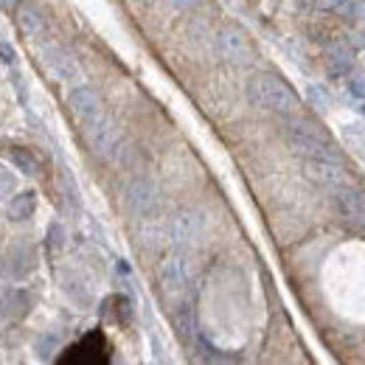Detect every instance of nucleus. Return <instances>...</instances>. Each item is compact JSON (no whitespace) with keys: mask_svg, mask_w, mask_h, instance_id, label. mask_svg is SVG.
Segmentation results:
<instances>
[{"mask_svg":"<svg viewBox=\"0 0 365 365\" xmlns=\"http://www.w3.org/2000/svg\"><path fill=\"white\" fill-rule=\"evenodd\" d=\"M245 96H247V101L253 107L270 110V113H278V115H292L301 107L298 93L275 73H253L247 79V85H245Z\"/></svg>","mask_w":365,"mask_h":365,"instance_id":"nucleus-1","label":"nucleus"},{"mask_svg":"<svg viewBox=\"0 0 365 365\" xmlns=\"http://www.w3.org/2000/svg\"><path fill=\"white\" fill-rule=\"evenodd\" d=\"M284 135H287V143L292 146V152L301 155L304 160H337L334 143L309 121H289Z\"/></svg>","mask_w":365,"mask_h":365,"instance_id":"nucleus-2","label":"nucleus"},{"mask_svg":"<svg viewBox=\"0 0 365 365\" xmlns=\"http://www.w3.org/2000/svg\"><path fill=\"white\" fill-rule=\"evenodd\" d=\"M107 360H110V343H107L104 331H98V329L85 334L71 349H65V354H59L62 365H98Z\"/></svg>","mask_w":365,"mask_h":365,"instance_id":"nucleus-3","label":"nucleus"},{"mask_svg":"<svg viewBox=\"0 0 365 365\" xmlns=\"http://www.w3.org/2000/svg\"><path fill=\"white\" fill-rule=\"evenodd\" d=\"M40 56H43V65H46V71L53 79L71 82V85L82 82V71H79L73 53H68L62 46H46L40 51Z\"/></svg>","mask_w":365,"mask_h":365,"instance_id":"nucleus-4","label":"nucleus"},{"mask_svg":"<svg viewBox=\"0 0 365 365\" xmlns=\"http://www.w3.org/2000/svg\"><path fill=\"white\" fill-rule=\"evenodd\" d=\"M217 53L230 62V65H247V62H253V48L247 43V37L239 31V29H222L220 34H217Z\"/></svg>","mask_w":365,"mask_h":365,"instance_id":"nucleus-5","label":"nucleus"},{"mask_svg":"<svg viewBox=\"0 0 365 365\" xmlns=\"http://www.w3.org/2000/svg\"><path fill=\"white\" fill-rule=\"evenodd\" d=\"M334 205L340 211V217L354 225V228L365 230V194L354 185H334Z\"/></svg>","mask_w":365,"mask_h":365,"instance_id":"nucleus-6","label":"nucleus"},{"mask_svg":"<svg viewBox=\"0 0 365 365\" xmlns=\"http://www.w3.org/2000/svg\"><path fill=\"white\" fill-rule=\"evenodd\" d=\"M68 107H71L73 118H76L82 127H91V124H96L98 118H104L98 93L93 91V88H85V85H79L76 91L68 96Z\"/></svg>","mask_w":365,"mask_h":365,"instance_id":"nucleus-7","label":"nucleus"},{"mask_svg":"<svg viewBox=\"0 0 365 365\" xmlns=\"http://www.w3.org/2000/svg\"><path fill=\"white\" fill-rule=\"evenodd\" d=\"M85 133H88V143H91V149L101 158V160H113V158H115L121 138H118V130H115L107 118H98L96 124L85 127Z\"/></svg>","mask_w":365,"mask_h":365,"instance_id":"nucleus-8","label":"nucleus"},{"mask_svg":"<svg viewBox=\"0 0 365 365\" xmlns=\"http://www.w3.org/2000/svg\"><path fill=\"white\" fill-rule=\"evenodd\" d=\"M127 208L138 214V217H143V214H149L152 208H155V185L149 180H133L127 185Z\"/></svg>","mask_w":365,"mask_h":365,"instance_id":"nucleus-9","label":"nucleus"},{"mask_svg":"<svg viewBox=\"0 0 365 365\" xmlns=\"http://www.w3.org/2000/svg\"><path fill=\"white\" fill-rule=\"evenodd\" d=\"M17 26H20V31H23L26 37H34V40L46 37V31H48L46 14H43L34 3H26V0L17 6Z\"/></svg>","mask_w":365,"mask_h":365,"instance_id":"nucleus-10","label":"nucleus"},{"mask_svg":"<svg viewBox=\"0 0 365 365\" xmlns=\"http://www.w3.org/2000/svg\"><path fill=\"white\" fill-rule=\"evenodd\" d=\"M354 65V51L346 43H331L326 48V71L331 76H346Z\"/></svg>","mask_w":365,"mask_h":365,"instance_id":"nucleus-11","label":"nucleus"},{"mask_svg":"<svg viewBox=\"0 0 365 365\" xmlns=\"http://www.w3.org/2000/svg\"><path fill=\"white\" fill-rule=\"evenodd\" d=\"M31 267H34V253H31V247H26V245H11V247L6 250V273L11 275V278H23Z\"/></svg>","mask_w":365,"mask_h":365,"instance_id":"nucleus-12","label":"nucleus"},{"mask_svg":"<svg viewBox=\"0 0 365 365\" xmlns=\"http://www.w3.org/2000/svg\"><path fill=\"white\" fill-rule=\"evenodd\" d=\"M307 178L320 185H340L343 169L337 160H307Z\"/></svg>","mask_w":365,"mask_h":365,"instance_id":"nucleus-13","label":"nucleus"},{"mask_svg":"<svg viewBox=\"0 0 365 365\" xmlns=\"http://www.w3.org/2000/svg\"><path fill=\"white\" fill-rule=\"evenodd\" d=\"M37 211V194L34 191H20L9 200V208H6V217L11 222H26L31 220V214Z\"/></svg>","mask_w":365,"mask_h":365,"instance_id":"nucleus-14","label":"nucleus"},{"mask_svg":"<svg viewBox=\"0 0 365 365\" xmlns=\"http://www.w3.org/2000/svg\"><path fill=\"white\" fill-rule=\"evenodd\" d=\"M160 284H163V289L166 292H180L182 287H185V264H182V259H166L163 262V267H160Z\"/></svg>","mask_w":365,"mask_h":365,"instance_id":"nucleus-15","label":"nucleus"},{"mask_svg":"<svg viewBox=\"0 0 365 365\" xmlns=\"http://www.w3.org/2000/svg\"><path fill=\"white\" fill-rule=\"evenodd\" d=\"M175 329H178V337H180L182 343H191L194 340V334H197V318H194V309H191V304H180L178 309H175Z\"/></svg>","mask_w":365,"mask_h":365,"instance_id":"nucleus-16","label":"nucleus"},{"mask_svg":"<svg viewBox=\"0 0 365 365\" xmlns=\"http://www.w3.org/2000/svg\"><path fill=\"white\" fill-rule=\"evenodd\" d=\"M11 163H14L17 172H23V175H37V172H40V160H37V155H34L31 149H23V146L11 149Z\"/></svg>","mask_w":365,"mask_h":365,"instance_id":"nucleus-17","label":"nucleus"},{"mask_svg":"<svg viewBox=\"0 0 365 365\" xmlns=\"http://www.w3.org/2000/svg\"><path fill=\"white\" fill-rule=\"evenodd\" d=\"M3 304H6V315H11V318H23L26 309H29V295L20 292V289H11V292L6 295Z\"/></svg>","mask_w":365,"mask_h":365,"instance_id":"nucleus-18","label":"nucleus"},{"mask_svg":"<svg viewBox=\"0 0 365 365\" xmlns=\"http://www.w3.org/2000/svg\"><path fill=\"white\" fill-rule=\"evenodd\" d=\"M194 236H197V217L180 214V217L175 220V239H178V242H191Z\"/></svg>","mask_w":365,"mask_h":365,"instance_id":"nucleus-19","label":"nucleus"},{"mask_svg":"<svg viewBox=\"0 0 365 365\" xmlns=\"http://www.w3.org/2000/svg\"><path fill=\"white\" fill-rule=\"evenodd\" d=\"M14 191V175L9 172V166H0V200H6Z\"/></svg>","mask_w":365,"mask_h":365,"instance_id":"nucleus-20","label":"nucleus"},{"mask_svg":"<svg viewBox=\"0 0 365 365\" xmlns=\"http://www.w3.org/2000/svg\"><path fill=\"white\" fill-rule=\"evenodd\" d=\"M48 245H51V250H62V245H65V228L62 225H51L48 230Z\"/></svg>","mask_w":365,"mask_h":365,"instance_id":"nucleus-21","label":"nucleus"},{"mask_svg":"<svg viewBox=\"0 0 365 365\" xmlns=\"http://www.w3.org/2000/svg\"><path fill=\"white\" fill-rule=\"evenodd\" d=\"M309 104H312L318 113H326V107H329V96L320 91V88H309Z\"/></svg>","mask_w":365,"mask_h":365,"instance_id":"nucleus-22","label":"nucleus"},{"mask_svg":"<svg viewBox=\"0 0 365 365\" xmlns=\"http://www.w3.org/2000/svg\"><path fill=\"white\" fill-rule=\"evenodd\" d=\"M349 93L354 96V101H360V110L365 113V82H349Z\"/></svg>","mask_w":365,"mask_h":365,"instance_id":"nucleus-23","label":"nucleus"},{"mask_svg":"<svg viewBox=\"0 0 365 365\" xmlns=\"http://www.w3.org/2000/svg\"><path fill=\"white\" fill-rule=\"evenodd\" d=\"M194 3H197V0H166V6H172L175 11H188Z\"/></svg>","mask_w":365,"mask_h":365,"instance_id":"nucleus-24","label":"nucleus"},{"mask_svg":"<svg viewBox=\"0 0 365 365\" xmlns=\"http://www.w3.org/2000/svg\"><path fill=\"white\" fill-rule=\"evenodd\" d=\"M20 3H23V0H0V9H3V11H17Z\"/></svg>","mask_w":365,"mask_h":365,"instance_id":"nucleus-25","label":"nucleus"},{"mask_svg":"<svg viewBox=\"0 0 365 365\" xmlns=\"http://www.w3.org/2000/svg\"><path fill=\"white\" fill-rule=\"evenodd\" d=\"M320 6L323 9H337V6H343V0H320Z\"/></svg>","mask_w":365,"mask_h":365,"instance_id":"nucleus-26","label":"nucleus"},{"mask_svg":"<svg viewBox=\"0 0 365 365\" xmlns=\"http://www.w3.org/2000/svg\"><path fill=\"white\" fill-rule=\"evenodd\" d=\"M0 53H3V56H6V62H11V59H14V51H11V48L0 46Z\"/></svg>","mask_w":365,"mask_h":365,"instance_id":"nucleus-27","label":"nucleus"}]
</instances>
